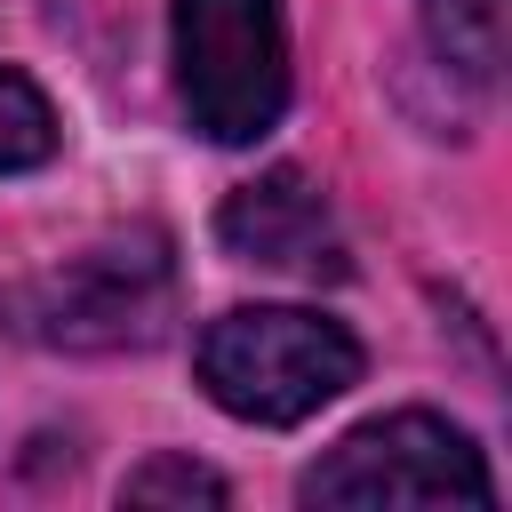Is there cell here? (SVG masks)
Returning a JSON list of instances; mask_svg holds the SVG:
<instances>
[{
    "mask_svg": "<svg viewBox=\"0 0 512 512\" xmlns=\"http://www.w3.org/2000/svg\"><path fill=\"white\" fill-rule=\"evenodd\" d=\"M176 320V256L160 232L96 240L16 288H0V328L48 352H128L160 344Z\"/></svg>",
    "mask_w": 512,
    "mask_h": 512,
    "instance_id": "cell-1",
    "label": "cell"
},
{
    "mask_svg": "<svg viewBox=\"0 0 512 512\" xmlns=\"http://www.w3.org/2000/svg\"><path fill=\"white\" fill-rule=\"evenodd\" d=\"M200 384L240 424H304L360 384V344L296 304H240L200 336Z\"/></svg>",
    "mask_w": 512,
    "mask_h": 512,
    "instance_id": "cell-2",
    "label": "cell"
},
{
    "mask_svg": "<svg viewBox=\"0 0 512 512\" xmlns=\"http://www.w3.org/2000/svg\"><path fill=\"white\" fill-rule=\"evenodd\" d=\"M176 96L208 144H256L288 104L280 0H176Z\"/></svg>",
    "mask_w": 512,
    "mask_h": 512,
    "instance_id": "cell-3",
    "label": "cell"
},
{
    "mask_svg": "<svg viewBox=\"0 0 512 512\" xmlns=\"http://www.w3.org/2000/svg\"><path fill=\"white\" fill-rule=\"evenodd\" d=\"M304 504H496L488 456L472 448V432H456L448 416L400 408L376 416L360 432H344L312 472H304Z\"/></svg>",
    "mask_w": 512,
    "mask_h": 512,
    "instance_id": "cell-4",
    "label": "cell"
},
{
    "mask_svg": "<svg viewBox=\"0 0 512 512\" xmlns=\"http://www.w3.org/2000/svg\"><path fill=\"white\" fill-rule=\"evenodd\" d=\"M216 240L240 264H264V272H288V280H344V232L296 168H272V176L240 184L216 208Z\"/></svg>",
    "mask_w": 512,
    "mask_h": 512,
    "instance_id": "cell-5",
    "label": "cell"
},
{
    "mask_svg": "<svg viewBox=\"0 0 512 512\" xmlns=\"http://www.w3.org/2000/svg\"><path fill=\"white\" fill-rule=\"evenodd\" d=\"M424 32L456 72L488 80L504 56V0H424Z\"/></svg>",
    "mask_w": 512,
    "mask_h": 512,
    "instance_id": "cell-6",
    "label": "cell"
},
{
    "mask_svg": "<svg viewBox=\"0 0 512 512\" xmlns=\"http://www.w3.org/2000/svg\"><path fill=\"white\" fill-rule=\"evenodd\" d=\"M56 152V112H48V96L16 72V64H0V176L8 168H40Z\"/></svg>",
    "mask_w": 512,
    "mask_h": 512,
    "instance_id": "cell-7",
    "label": "cell"
},
{
    "mask_svg": "<svg viewBox=\"0 0 512 512\" xmlns=\"http://www.w3.org/2000/svg\"><path fill=\"white\" fill-rule=\"evenodd\" d=\"M120 496L128 504H224V480L208 464H192V456H152L144 472H128Z\"/></svg>",
    "mask_w": 512,
    "mask_h": 512,
    "instance_id": "cell-8",
    "label": "cell"
}]
</instances>
